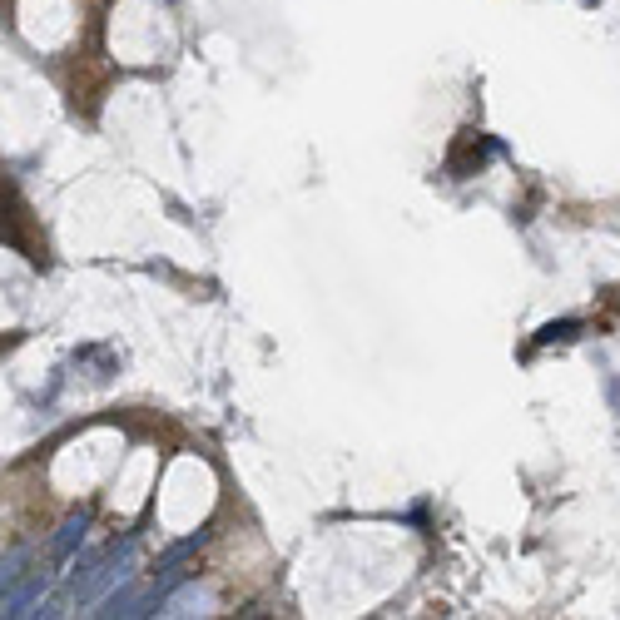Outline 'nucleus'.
<instances>
[{
	"label": "nucleus",
	"instance_id": "f257e3e1",
	"mask_svg": "<svg viewBox=\"0 0 620 620\" xmlns=\"http://www.w3.org/2000/svg\"><path fill=\"white\" fill-rule=\"evenodd\" d=\"M129 556H134V536H124V546L115 541L85 576H75V601L80 606H90V601H100L110 586H120V581H129Z\"/></svg>",
	"mask_w": 620,
	"mask_h": 620
},
{
	"label": "nucleus",
	"instance_id": "f03ea898",
	"mask_svg": "<svg viewBox=\"0 0 620 620\" xmlns=\"http://www.w3.org/2000/svg\"><path fill=\"white\" fill-rule=\"evenodd\" d=\"M50 596V571H30V576H20V586L5 596V606H0V616H35V606Z\"/></svg>",
	"mask_w": 620,
	"mask_h": 620
},
{
	"label": "nucleus",
	"instance_id": "7ed1b4c3",
	"mask_svg": "<svg viewBox=\"0 0 620 620\" xmlns=\"http://www.w3.org/2000/svg\"><path fill=\"white\" fill-rule=\"evenodd\" d=\"M85 531H90V516H85V511L65 516V526H60V531H55V541H50V556H55V561H70V556L80 551Z\"/></svg>",
	"mask_w": 620,
	"mask_h": 620
},
{
	"label": "nucleus",
	"instance_id": "20e7f679",
	"mask_svg": "<svg viewBox=\"0 0 620 620\" xmlns=\"http://www.w3.org/2000/svg\"><path fill=\"white\" fill-rule=\"evenodd\" d=\"M100 616H144V591L134 581H120V591L100 596Z\"/></svg>",
	"mask_w": 620,
	"mask_h": 620
},
{
	"label": "nucleus",
	"instance_id": "39448f33",
	"mask_svg": "<svg viewBox=\"0 0 620 620\" xmlns=\"http://www.w3.org/2000/svg\"><path fill=\"white\" fill-rule=\"evenodd\" d=\"M25 561H30V551H25V546L0 556V596H10V591L20 586V576H25Z\"/></svg>",
	"mask_w": 620,
	"mask_h": 620
},
{
	"label": "nucleus",
	"instance_id": "423d86ee",
	"mask_svg": "<svg viewBox=\"0 0 620 620\" xmlns=\"http://www.w3.org/2000/svg\"><path fill=\"white\" fill-rule=\"evenodd\" d=\"M204 541H209V531H194V536H184V541H174V546H169V551L159 556V566H174V561H189V556H194V551H199Z\"/></svg>",
	"mask_w": 620,
	"mask_h": 620
}]
</instances>
